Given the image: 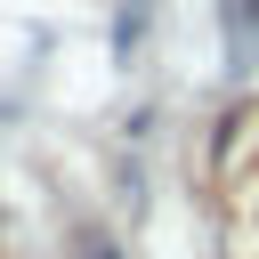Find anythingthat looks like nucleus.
Returning a JSON list of instances; mask_svg holds the SVG:
<instances>
[{
  "mask_svg": "<svg viewBox=\"0 0 259 259\" xmlns=\"http://www.w3.org/2000/svg\"><path fill=\"white\" fill-rule=\"evenodd\" d=\"M227 32V73H259V0H219Z\"/></svg>",
  "mask_w": 259,
  "mask_h": 259,
  "instance_id": "obj_1",
  "label": "nucleus"
}]
</instances>
